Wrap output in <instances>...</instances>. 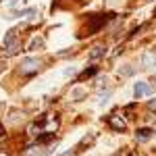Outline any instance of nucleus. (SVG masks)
<instances>
[{
    "mask_svg": "<svg viewBox=\"0 0 156 156\" xmlns=\"http://www.w3.org/2000/svg\"><path fill=\"white\" fill-rule=\"evenodd\" d=\"M104 54H106V46H104V44H98V46H94L92 52H90V60H98V58H102Z\"/></svg>",
    "mask_w": 156,
    "mask_h": 156,
    "instance_id": "obj_7",
    "label": "nucleus"
},
{
    "mask_svg": "<svg viewBox=\"0 0 156 156\" xmlns=\"http://www.w3.org/2000/svg\"><path fill=\"white\" fill-rule=\"evenodd\" d=\"M73 73H75V67H71V69H67V71H65V77H69V75H73Z\"/></svg>",
    "mask_w": 156,
    "mask_h": 156,
    "instance_id": "obj_13",
    "label": "nucleus"
},
{
    "mask_svg": "<svg viewBox=\"0 0 156 156\" xmlns=\"http://www.w3.org/2000/svg\"><path fill=\"white\" fill-rule=\"evenodd\" d=\"M42 44H44L42 40H37V37H34V40H31V44H29V48H27V50H36V48H42Z\"/></svg>",
    "mask_w": 156,
    "mask_h": 156,
    "instance_id": "obj_11",
    "label": "nucleus"
},
{
    "mask_svg": "<svg viewBox=\"0 0 156 156\" xmlns=\"http://www.w3.org/2000/svg\"><path fill=\"white\" fill-rule=\"evenodd\" d=\"M54 152V146H50V148H44L42 144H31V146H27L23 150V156H50Z\"/></svg>",
    "mask_w": 156,
    "mask_h": 156,
    "instance_id": "obj_1",
    "label": "nucleus"
},
{
    "mask_svg": "<svg viewBox=\"0 0 156 156\" xmlns=\"http://www.w3.org/2000/svg\"><path fill=\"white\" fill-rule=\"evenodd\" d=\"M106 123L110 125V129H112V131L123 133L125 129H127V123H125V119H123V117H117V115H110V117H106Z\"/></svg>",
    "mask_w": 156,
    "mask_h": 156,
    "instance_id": "obj_5",
    "label": "nucleus"
},
{
    "mask_svg": "<svg viewBox=\"0 0 156 156\" xmlns=\"http://www.w3.org/2000/svg\"><path fill=\"white\" fill-rule=\"evenodd\" d=\"M110 156H123V152H115V154H110Z\"/></svg>",
    "mask_w": 156,
    "mask_h": 156,
    "instance_id": "obj_16",
    "label": "nucleus"
},
{
    "mask_svg": "<svg viewBox=\"0 0 156 156\" xmlns=\"http://www.w3.org/2000/svg\"><path fill=\"white\" fill-rule=\"evenodd\" d=\"M148 108H150V110H154V112H156V98H154V100H150V102H148Z\"/></svg>",
    "mask_w": 156,
    "mask_h": 156,
    "instance_id": "obj_12",
    "label": "nucleus"
},
{
    "mask_svg": "<svg viewBox=\"0 0 156 156\" xmlns=\"http://www.w3.org/2000/svg\"><path fill=\"white\" fill-rule=\"evenodd\" d=\"M131 73H133V69H131V67H127V69H123V75H131Z\"/></svg>",
    "mask_w": 156,
    "mask_h": 156,
    "instance_id": "obj_14",
    "label": "nucleus"
},
{
    "mask_svg": "<svg viewBox=\"0 0 156 156\" xmlns=\"http://www.w3.org/2000/svg\"><path fill=\"white\" fill-rule=\"evenodd\" d=\"M129 156H142V154H137V152H131V154H129Z\"/></svg>",
    "mask_w": 156,
    "mask_h": 156,
    "instance_id": "obj_17",
    "label": "nucleus"
},
{
    "mask_svg": "<svg viewBox=\"0 0 156 156\" xmlns=\"http://www.w3.org/2000/svg\"><path fill=\"white\" fill-rule=\"evenodd\" d=\"M98 73V67H90V69H85V71H81L79 75H77V81H83V79H87V77H94Z\"/></svg>",
    "mask_w": 156,
    "mask_h": 156,
    "instance_id": "obj_9",
    "label": "nucleus"
},
{
    "mask_svg": "<svg viewBox=\"0 0 156 156\" xmlns=\"http://www.w3.org/2000/svg\"><path fill=\"white\" fill-rule=\"evenodd\" d=\"M110 19H112V15H110V12H106V15H96V17H92V25L87 27V36L96 34L98 29H100L102 25L106 23V21H110Z\"/></svg>",
    "mask_w": 156,
    "mask_h": 156,
    "instance_id": "obj_3",
    "label": "nucleus"
},
{
    "mask_svg": "<svg viewBox=\"0 0 156 156\" xmlns=\"http://www.w3.org/2000/svg\"><path fill=\"white\" fill-rule=\"evenodd\" d=\"M0 135H4V125L0 123Z\"/></svg>",
    "mask_w": 156,
    "mask_h": 156,
    "instance_id": "obj_15",
    "label": "nucleus"
},
{
    "mask_svg": "<svg viewBox=\"0 0 156 156\" xmlns=\"http://www.w3.org/2000/svg\"><path fill=\"white\" fill-rule=\"evenodd\" d=\"M152 137H154V129H152V127H140V129H135V140H137V144L150 142Z\"/></svg>",
    "mask_w": 156,
    "mask_h": 156,
    "instance_id": "obj_6",
    "label": "nucleus"
},
{
    "mask_svg": "<svg viewBox=\"0 0 156 156\" xmlns=\"http://www.w3.org/2000/svg\"><path fill=\"white\" fill-rule=\"evenodd\" d=\"M4 48H6V54H17V52L21 50V42L15 37V40H11V42L4 44Z\"/></svg>",
    "mask_w": 156,
    "mask_h": 156,
    "instance_id": "obj_8",
    "label": "nucleus"
},
{
    "mask_svg": "<svg viewBox=\"0 0 156 156\" xmlns=\"http://www.w3.org/2000/svg\"><path fill=\"white\" fill-rule=\"evenodd\" d=\"M40 67H42V62L37 58H25V60H21V65H19V71L23 73V75H31V73L40 71Z\"/></svg>",
    "mask_w": 156,
    "mask_h": 156,
    "instance_id": "obj_2",
    "label": "nucleus"
},
{
    "mask_svg": "<svg viewBox=\"0 0 156 156\" xmlns=\"http://www.w3.org/2000/svg\"><path fill=\"white\" fill-rule=\"evenodd\" d=\"M152 94H154V87L148 85L146 81H137V83L133 85V96H135V100H140L142 96H152Z\"/></svg>",
    "mask_w": 156,
    "mask_h": 156,
    "instance_id": "obj_4",
    "label": "nucleus"
},
{
    "mask_svg": "<svg viewBox=\"0 0 156 156\" xmlns=\"http://www.w3.org/2000/svg\"><path fill=\"white\" fill-rule=\"evenodd\" d=\"M83 96H85V92H83V90H79V87H77V90H73V92H71V98L75 100V102H79V100H81Z\"/></svg>",
    "mask_w": 156,
    "mask_h": 156,
    "instance_id": "obj_10",
    "label": "nucleus"
}]
</instances>
